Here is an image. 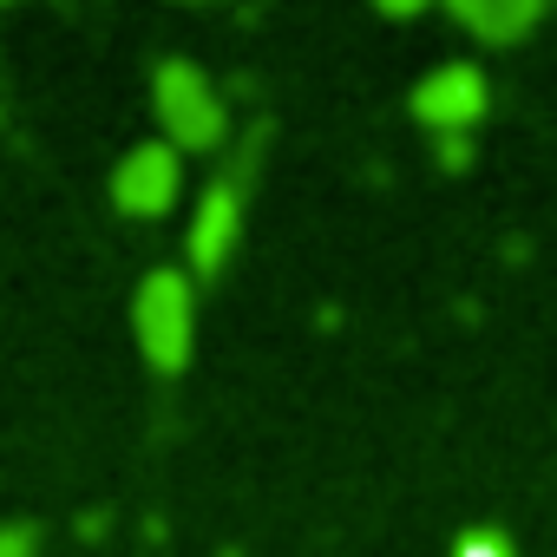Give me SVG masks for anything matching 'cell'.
<instances>
[{
    "label": "cell",
    "mask_w": 557,
    "mask_h": 557,
    "mask_svg": "<svg viewBox=\"0 0 557 557\" xmlns=\"http://www.w3.org/2000/svg\"><path fill=\"white\" fill-rule=\"evenodd\" d=\"M132 335L158 374H184L197 348V289L184 269H151L132 296Z\"/></svg>",
    "instance_id": "6da1fadb"
},
{
    "label": "cell",
    "mask_w": 557,
    "mask_h": 557,
    "mask_svg": "<svg viewBox=\"0 0 557 557\" xmlns=\"http://www.w3.org/2000/svg\"><path fill=\"white\" fill-rule=\"evenodd\" d=\"M151 99H158L164 145H177V151H216V145L230 138V106H223V92L203 79V66L164 60L158 79H151Z\"/></svg>",
    "instance_id": "7a4b0ae2"
},
{
    "label": "cell",
    "mask_w": 557,
    "mask_h": 557,
    "mask_svg": "<svg viewBox=\"0 0 557 557\" xmlns=\"http://www.w3.org/2000/svg\"><path fill=\"white\" fill-rule=\"evenodd\" d=\"M262 145H269V132L256 125V132L243 138L236 164L203 190V203H197V216H190V262H197L203 275H216V269H223V256H230V249H236V236H243V203H249V177H256Z\"/></svg>",
    "instance_id": "3957f363"
},
{
    "label": "cell",
    "mask_w": 557,
    "mask_h": 557,
    "mask_svg": "<svg viewBox=\"0 0 557 557\" xmlns=\"http://www.w3.org/2000/svg\"><path fill=\"white\" fill-rule=\"evenodd\" d=\"M485 106H492V92H485V73H479L472 60H446V66H433V73L413 86V119H420L433 138L472 132V125L485 119Z\"/></svg>",
    "instance_id": "277c9868"
},
{
    "label": "cell",
    "mask_w": 557,
    "mask_h": 557,
    "mask_svg": "<svg viewBox=\"0 0 557 557\" xmlns=\"http://www.w3.org/2000/svg\"><path fill=\"white\" fill-rule=\"evenodd\" d=\"M177 184H184V151L151 138V145H132L112 171V203L125 216H164L177 203Z\"/></svg>",
    "instance_id": "5b68a950"
},
{
    "label": "cell",
    "mask_w": 557,
    "mask_h": 557,
    "mask_svg": "<svg viewBox=\"0 0 557 557\" xmlns=\"http://www.w3.org/2000/svg\"><path fill=\"white\" fill-rule=\"evenodd\" d=\"M446 14H453L466 34H479L485 47H511V40H524V34L544 21L537 0H453Z\"/></svg>",
    "instance_id": "8992f818"
},
{
    "label": "cell",
    "mask_w": 557,
    "mask_h": 557,
    "mask_svg": "<svg viewBox=\"0 0 557 557\" xmlns=\"http://www.w3.org/2000/svg\"><path fill=\"white\" fill-rule=\"evenodd\" d=\"M453 557H518V550H511V537H505V531H492V524H472V531L453 544Z\"/></svg>",
    "instance_id": "52a82bcc"
},
{
    "label": "cell",
    "mask_w": 557,
    "mask_h": 557,
    "mask_svg": "<svg viewBox=\"0 0 557 557\" xmlns=\"http://www.w3.org/2000/svg\"><path fill=\"white\" fill-rule=\"evenodd\" d=\"M0 557H40V524L34 518H8L0 524Z\"/></svg>",
    "instance_id": "ba28073f"
},
{
    "label": "cell",
    "mask_w": 557,
    "mask_h": 557,
    "mask_svg": "<svg viewBox=\"0 0 557 557\" xmlns=\"http://www.w3.org/2000/svg\"><path fill=\"white\" fill-rule=\"evenodd\" d=\"M433 158H440V171H466V164H472V132H446V138H433Z\"/></svg>",
    "instance_id": "9c48e42d"
},
{
    "label": "cell",
    "mask_w": 557,
    "mask_h": 557,
    "mask_svg": "<svg viewBox=\"0 0 557 557\" xmlns=\"http://www.w3.org/2000/svg\"><path fill=\"white\" fill-rule=\"evenodd\" d=\"M223 557H236V550H223Z\"/></svg>",
    "instance_id": "30bf717a"
}]
</instances>
